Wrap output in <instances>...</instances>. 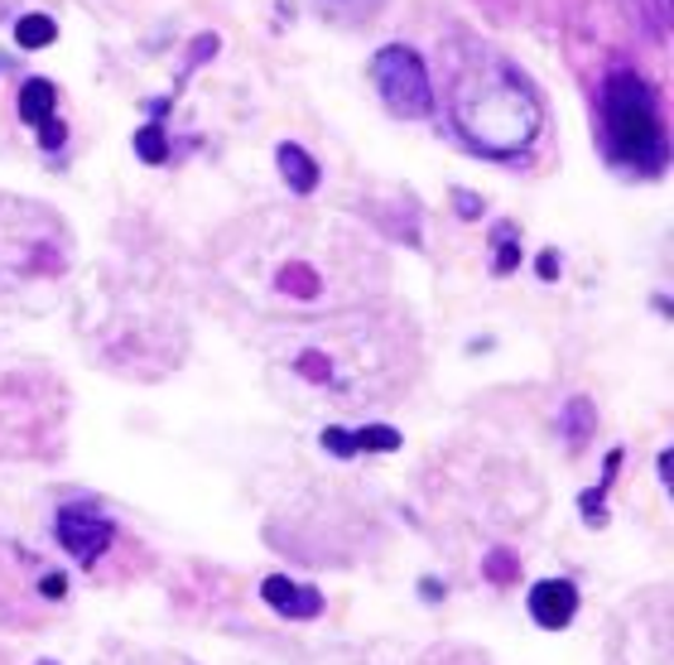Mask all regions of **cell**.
<instances>
[{"instance_id": "cell-1", "label": "cell", "mask_w": 674, "mask_h": 665, "mask_svg": "<svg viewBox=\"0 0 674 665\" xmlns=\"http://www.w3.org/2000/svg\"><path fill=\"white\" fill-rule=\"evenodd\" d=\"M453 126L487 155L525 150L539 130V101L506 63H477L453 87Z\"/></svg>"}, {"instance_id": "cell-2", "label": "cell", "mask_w": 674, "mask_h": 665, "mask_svg": "<svg viewBox=\"0 0 674 665\" xmlns=\"http://www.w3.org/2000/svg\"><path fill=\"white\" fill-rule=\"evenodd\" d=\"M603 130H607V150L617 165H632L636 173H661L670 159L665 126L655 111L651 87L636 72H612L603 87Z\"/></svg>"}, {"instance_id": "cell-3", "label": "cell", "mask_w": 674, "mask_h": 665, "mask_svg": "<svg viewBox=\"0 0 674 665\" xmlns=\"http://www.w3.org/2000/svg\"><path fill=\"white\" fill-rule=\"evenodd\" d=\"M371 82L376 92L386 97V107L405 121H419V116L434 111V87H429V72H424L419 53L405 49V43H386L376 58H371Z\"/></svg>"}, {"instance_id": "cell-4", "label": "cell", "mask_w": 674, "mask_h": 665, "mask_svg": "<svg viewBox=\"0 0 674 665\" xmlns=\"http://www.w3.org/2000/svg\"><path fill=\"white\" fill-rule=\"evenodd\" d=\"M53 540L78 564H97L111 549L116 526L97 502H68V506H58V516H53Z\"/></svg>"}, {"instance_id": "cell-5", "label": "cell", "mask_w": 674, "mask_h": 665, "mask_svg": "<svg viewBox=\"0 0 674 665\" xmlns=\"http://www.w3.org/2000/svg\"><path fill=\"white\" fill-rule=\"evenodd\" d=\"M578 584L574 578H539V584H531V593H525V607H531V622L545 632H564L568 622L578 617Z\"/></svg>"}, {"instance_id": "cell-6", "label": "cell", "mask_w": 674, "mask_h": 665, "mask_svg": "<svg viewBox=\"0 0 674 665\" xmlns=\"http://www.w3.org/2000/svg\"><path fill=\"white\" fill-rule=\"evenodd\" d=\"M260 598H266L280 617H318L324 613V593H318L314 584H295L289 574H266Z\"/></svg>"}, {"instance_id": "cell-7", "label": "cell", "mask_w": 674, "mask_h": 665, "mask_svg": "<svg viewBox=\"0 0 674 665\" xmlns=\"http://www.w3.org/2000/svg\"><path fill=\"white\" fill-rule=\"evenodd\" d=\"M53 111H58V87L49 78H29L20 87V121L43 126V121H53Z\"/></svg>"}, {"instance_id": "cell-8", "label": "cell", "mask_w": 674, "mask_h": 665, "mask_svg": "<svg viewBox=\"0 0 674 665\" xmlns=\"http://www.w3.org/2000/svg\"><path fill=\"white\" fill-rule=\"evenodd\" d=\"M275 165H280L285 183L295 188V193H314L318 188V165L299 150V145H280V150H275Z\"/></svg>"}, {"instance_id": "cell-9", "label": "cell", "mask_w": 674, "mask_h": 665, "mask_svg": "<svg viewBox=\"0 0 674 665\" xmlns=\"http://www.w3.org/2000/svg\"><path fill=\"white\" fill-rule=\"evenodd\" d=\"M593 425H597V410H593V400H588V396H574V400H568L564 410H559V429H564V439L574 444V448L588 444Z\"/></svg>"}, {"instance_id": "cell-10", "label": "cell", "mask_w": 674, "mask_h": 665, "mask_svg": "<svg viewBox=\"0 0 674 665\" xmlns=\"http://www.w3.org/2000/svg\"><path fill=\"white\" fill-rule=\"evenodd\" d=\"M351 444H357V454H395V448H400V429L395 425H361V429H351Z\"/></svg>"}, {"instance_id": "cell-11", "label": "cell", "mask_w": 674, "mask_h": 665, "mask_svg": "<svg viewBox=\"0 0 674 665\" xmlns=\"http://www.w3.org/2000/svg\"><path fill=\"white\" fill-rule=\"evenodd\" d=\"M53 39H58V24L49 14H24V20L14 24V43H20V49H49Z\"/></svg>"}, {"instance_id": "cell-12", "label": "cell", "mask_w": 674, "mask_h": 665, "mask_svg": "<svg viewBox=\"0 0 674 665\" xmlns=\"http://www.w3.org/2000/svg\"><path fill=\"white\" fill-rule=\"evenodd\" d=\"M482 574H487V584L511 588V584L521 578V564H516V555H511V549H492V555L482 559Z\"/></svg>"}, {"instance_id": "cell-13", "label": "cell", "mask_w": 674, "mask_h": 665, "mask_svg": "<svg viewBox=\"0 0 674 665\" xmlns=\"http://www.w3.org/2000/svg\"><path fill=\"white\" fill-rule=\"evenodd\" d=\"M136 155L145 159V165H165V159H169L165 130H159V126H140V130H136Z\"/></svg>"}, {"instance_id": "cell-14", "label": "cell", "mask_w": 674, "mask_h": 665, "mask_svg": "<svg viewBox=\"0 0 674 665\" xmlns=\"http://www.w3.org/2000/svg\"><path fill=\"white\" fill-rule=\"evenodd\" d=\"M280 285L289 289V295H299V299H314V295H318V275H314L309 266H289V270L280 275Z\"/></svg>"}, {"instance_id": "cell-15", "label": "cell", "mask_w": 674, "mask_h": 665, "mask_svg": "<svg viewBox=\"0 0 674 665\" xmlns=\"http://www.w3.org/2000/svg\"><path fill=\"white\" fill-rule=\"evenodd\" d=\"M318 444H324L333 458H351V454H357V444H351V429H337V425H328L324 434H318Z\"/></svg>"}, {"instance_id": "cell-16", "label": "cell", "mask_w": 674, "mask_h": 665, "mask_svg": "<svg viewBox=\"0 0 674 665\" xmlns=\"http://www.w3.org/2000/svg\"><path fill=\"white\" fill-rule=\"evenodd\" d=\"M39 593H43L49 603H63V598H68V574H63V569H49V574L39 578Z\"/></svg>"}, {"instance_id": "cell-17", "label": "cell", "mask_w": 674, "mask_h": 665, "mask_svg": "<svg viewBox=\"0 0 674 665\" xmlns=\"http://www.w3.org/2000/svg\"><path fill=\"white\" fill-rule=\"evenodd\" d=\"M516 266H521V246H516V241H502V246H496V260H492V270H496V275H511Z\"/></svg>"}, {"instance_id": "cell-18", "label": "cell", "mask_w": 674, "mask_h": 665, "mask_svg": "<svg viewBox=\"0 0 674 665\" xmlns=\"http://www.w3.org/2000/svg\"><path fill=\"white\" fill-rule=\"evenodd\" d=\"M39 145H43V150H58V145H63V121H58V116L39 126Z\"/></svg>"}, {"instance_id": "cell-19", "label": "cell", "mask_w": 674, "mask_h": 665, "mask_svg": "<svg viewBox=\"0 0 674 665\" xmlns=\"http://www.w3.org/2000/svg\"><path fill=\"white\" fill-rule=\"evenodd\" d=\"M535 275H539V280H559V251H539Z\"/></svg>"}, {"instance_id": "cell-20", "label": "cell", "mask_w": 674, "mask_h": 665, "mask_svg": "<svg viewBox=\"0 0 674 665\" xmlns=\"http://www.w3.org/2000/svg\"><path fill=\"white\" fill-rule=\"evenodd\" d=\"M444 593H448V584H444V578H419V598L424 603H444Z\"/></svg>"}, {"instance_id": "cell-21", "label": "cell", "mask_w": 674, "mask_h": 665, "mask_svg": "<svg viewBox=\"0 0 674 665\" xmlns=\"http://www.w3.org/2000/svg\"><path fill=\"white\" fill-rule=\"evenodd\" d=\"M458 212H463V217H477V212H482V202H477L473 193H458Z\"/></svg>"}, {"instance_id": "cell-22", "label": "cell", "mask_w": 674, "mask_h": 665, "mask_svg": "<svg viewBox=\"0 0 674 665\" xmlns=\"http://www.w3.org/2000/svg\"><path fill=\"white\" fill-rule=\"evenodd\" d=\"M328 10H347V0H324ZM351 6H361V0H351Z\"/></svg>"}, {"instance_id": "cell-23", "label": "cell", "mask_w": 674, "mask_h": 665, "mask_svg": "<svg viewBox=\"0 0 674 665\" xmlns=\"http://www.w3.org/2000/svg\"><path fill=\"white\" fill-rule=\"evenodd\" d=\"M34 665H53V661H34Z\"/></svg>"}]
</instances>
